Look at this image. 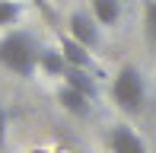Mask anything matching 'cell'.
<instances>
[{"label":"cell","mask_w":156,"mask_h":153,"mask_svg":"<svg viewBox=\"0 0 156 153\" xmlns=\"http://www.w3.org/2000/svg\"><path fill=\"white\" fill-rule=\"evenodd\" d=\"M38 54H41V45L26 29H10L0 38V67L10 70L13 76L29 80L38 70Z\"/></svg>","instance_id":"6da1fadb"},{"label":"cell","mask_w":156,"mask_h":153,"mask_svg":"<svg viewBox=\"0 0 156 153\" xmlns=\"http://www.w3.org/2000/svg\"><path fill=\"white\" fill-rule=\"evenodd\" d=\"M112 102H115L121 112L127 115H137L140 109H144L147 102V83L140 70L134 64H124L121 70L115 73V80H112Z\"/></svg>","instance_id":"7a4b0ae2"},{"label":"cell","mask_w":156,"mask_h":153,"mask_svg":"<svg viewBox=\"0 0 156 153\" xmlns=\"http://www.w3.org/2000/svg\"><path fill=\"white\" fill-rule=\"evenodd\" d=\"M67 26H70L67 32L80 41V45H86L89 51H93V48H99V41H102V29H99V19L93 16V13L73 10V13H70V19H67Z\"/></svg>","instance_id":"3957f363"},{"label":"cell","mask_w":156,"mask_h":153,"mask_svg":"<svg viewBox=\"0 0 156 153\" xmlns=\"http://www.w3.org/2000/svg\"><path fill=\"white\" fill-rule=\"evenodd\" d=\"M105 144H108V153H150L144 137L134 128H127V124H115L105 134Z\"/></svg>","instance_id":"277c9868"},{"label":"cell","mask_w":156,"mask_h":153,"mask_svg":"<svg viewBox=\"0 0 156 153\" xmlns=\"http://www.w3.org/2000/svg\"><path fill=\"white\" fill-rule=\"evenodd\" d=\"M58 48L64 51V58H67L70 67H86V70H93V67H96L93 51H89L86 45H80L70 32H58Z\"/></svg>","instance_id":"5b68a950"},{"label":"cell","mask_w":156,"mask_h":153,"mask_svg":"<svg viewBox=\"0 0 156 153\" xmlns=\"http://www.w3.org/2000/svg\"><path fill=\"white\" fill-rule=\"evenodd\" d=\"M58 102H61L64 112H70V115H76V118H86L89 112H93V99H89L86 93H80V89H73L70 83H61Z\"/></svg>","instance_id":"8992f818"},{"label":"cell","mask_w":156,"mask_h":153,"mask_svg":"<svg viewBox=\"0 0 156 153\" xmlns=\"http://www.w3.org/2000/svg\"><path fill=\"white\" fill-rule=\"evenodd\" d=\"M67 58H64L61 48H41L38 54V70L45 76H54V80H64V73H67Z\"/></svg>","instance_id":"52a82bcc"},{"label":"cell","mask_w":156,"mask_h":153,"mask_svg":"<svg viewBox=\"0 0 156 153\" xmlns=\"http://www.w3.org/2000/svg\"><path fill=\"white\" fill-rule=\"evenodd\" d=\"M64 83H70L73 89H80V93H86L89 99H99V83L93 70H86V67H67V73H64Z\"/></svg>","instance_id":"ba28073f"},{"label":"cell","mask_w":156,"mask_h":153,"mask_svg":"<svg viewBox=\"0 0 156 153\" xmlns=\"http://www.w3.org/2000/svg\"><path fill=\"white\" fill-rule=\"evenodd\" d=\"M89 13L99 19V26H115L121 19V3L118 0H89Z\"/></svg>","instance_id":"9c48e42d"},{"label":"cell","mask_w":156,"mask_h":153,"mask_svg":"<svg viewBox=\"0 0 156 153\" xmlns=\"http://www.w3.org/2000/svg\"><path fill=\"white\" fill-rule=\"evenodd\" d=\"M19 16H23V3L19 0H0V29H10Z\"/></svg>","instance_id":"30bf717a"},{"label":"cell","mask_w":156,"mask_h":153,"mask_svg":"<svg viewBox=\"0 0 156 153\" xmlns=\"http://www.w3.org/2000/svg\"><path fill=\"white\" fill-rule=\"evenodd\" d=\"M144 35H147V45H156V0L144 3Z\"/></svg>","instance_id":"8fae6325"},{"label":"cell","mask_w":156,"mask_h":153,"mask_svg":"<svg viewBox=\"0 0 156 153\" xmlns=\"http://www.w3.org/2000/svg\"><path fill=\"white\" fill-rule=\"evenodd\" d=\"M6 124H10V115H6V109L0 105V153L6 147Z\"/></svg>","instance_id":"7c38bea8"}]
</instances>
